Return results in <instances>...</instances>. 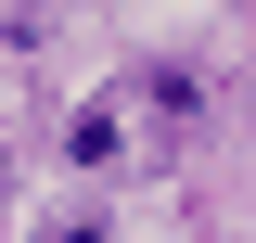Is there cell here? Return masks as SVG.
Returning a JSON list of instances; mask_svg holds the SVG:
<instances>
[{"label":"cell","mask_w":256,"mask_h":243,"mask_svg":"<svg viewBox=\"0 0 256 243\" xmlns=\"http://www.w3.org/2000/svg\"><path fill=\"white\" fill-rule=\"evenodd\" d=\"M116 141H128V128H116V102H90V116L64 128V154H77V166H90V180H102V166H116Z\"/></svg>","instance_id":"1"}]
</instances>
